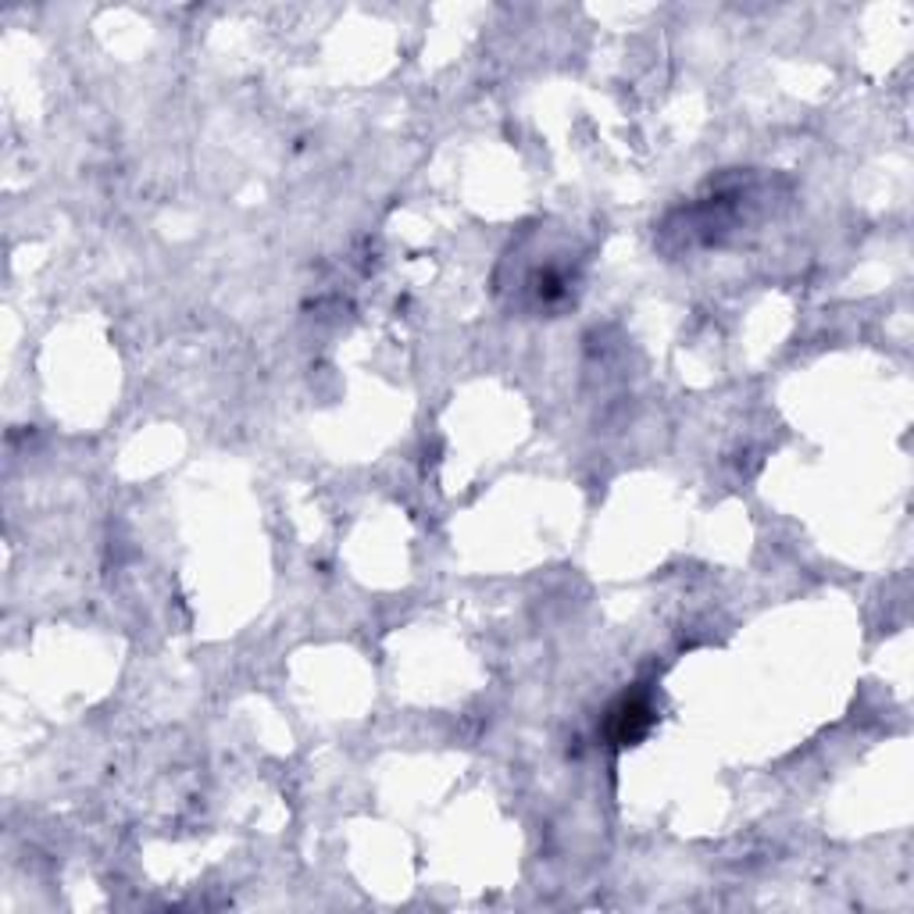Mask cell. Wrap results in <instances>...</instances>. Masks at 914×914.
Here are the masks:
<instances>
[{
	"mask_svg": "<svg viewBox=\"0 0 914 914\" xmlns=\"http://www.w3.org/2000/svg\"><path fill=\"white\" fill-rule=\"evenodd\" d=\"M650 704L644 697H625L615 711H611V732H615L618 743H636L639 736L650 729Z\"/></svg>",
	"mask_w": 914,
	"mask_h": 914,
	"instance_id": "obj_1",
	"label": "cell"
}]
</instances>
